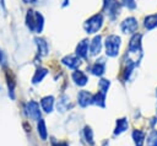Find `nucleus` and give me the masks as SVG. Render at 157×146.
<instances>
[{
  "instance_id": "f257e3e1",
  "label": "nucleus",
  "mask_w": 157,
  "mask_h": 146,
  "mask_svg": "<svg viewBox=\"0 0 157 146\" xmlns=\"http://www.w3.org/2000/svg\"><path fill=\"white\" fill-rule=\"evenodd\" d=\"M26 25L31 32L40 33L43 31L44 18H43L42 13H39L34 10H28L27 15H26Z\"/></svg>"
},
{
  "instance_id": "f03ea898",
  "label": "nucleus",
  "mask_w": 157,
  "mask_h": 146,
  "mask_svg": "<svg viewBox=\"0 0 157 146\" xmlns=\"http://www.w3.org/2000/svg\"><path fill=\"white\" fill-rule=\"evenodd\" d=\"M120 37L117 36V34H110L105 38V42H104V45H105V54L108 56H117L118 53H119V48H120Z\"/></svg>"
},
{
  "instance_id": "7ed1b4c3",
  "label": "nucleus",
  "mask_w": 157,
  "mask_h": 146,
  "mask_svg": "<svg viewBox=\"0 0 157 146\" xmlns=\"http://www.w3.org/2000/svg\"><path fill=\"white\" fill-rule=\"evenodd\" d=\"M103 25V16L101 13H96L93 16H91L85 23H83V28L85 31L88 33V34H92V33H96L101 29Z\"/></svg>"
},
{
  "instance_id": "20e7f679",
  "label": "nucleus",
  "mask_w": 157,
  "mask_h": 146,
  "mask_svg": "<svg viewBox=\"0 0 157 146\" xmlns=\"http://www.w3.org/2000/svg\"><path fill=\"white\" fill-rule=\"evenodd\" d=\"M141 38L142 36L140 33H135L130 42H129V47H128V53L129 54H141Z\"/></svg>"
},
{
  "instance_id": "39448f33",
  "label": "nucleus",
  "mask_w": 157,
  "mask_h": 146,
  "mask_svg": "<svg viewBox=\"0 0 157 146\" xmlns=\"http://www.w3.org/2000/svg\"><path fill=\"white\" fill-rule=\"evenodd\" d=\"M137 27H139V25H137V21H136L135 17H128L120 25V28H121L123 33H125V34H128V33H135L136 29H137Z\"/></svg>"
},
{
  "instance_id": "423d86ee",
  "label": "nucleus",
  "mask_w": 157,
  "mask_h": 146,
  "mask_svg": "<svg viewBox=\"0 0 157 146\" xmlns=\"http://www.w3.org/2000/svg\"><path fill=\"white\" fill-rule=\"evenodd\" d=\"M26 113L32 120H39L40 119V109L37 102L29 101L26 104Z\"/></svg>"
},
{
  "instance_id": "0eeeda50",
  "label": "nucleus",
  "mask_w": 157,
  "mask_h": 146,
  "mask_svg": "<svg viewBox=\"0 0 157 146\" xmlns=\"http://www.w3.org/2000/svg\"><path fill=\"white\" fill-rule=\"evenodd\" d=\"M92 98H93V94L90 93L88 91H80L77 94V102L81 107H87L92 104Z\"/></svg>"
},
{
  "instance_id": "6e6552de",
  "label": "nucleus",
  "mask_w": 157,
  "mask_h": 146,
  "mask_svg": "<svg viewBox=\"0 0 157 146\" xmlns=\"http://www.w3.org/2000/svg\"><path fill=\"white\" fill-rule=\"evenodd\" d=\"M61 63L64 65H66L67 67H70V69H76V67L80 66L81 60L77 55H66L61 59Z\"/></svg>"
},
{
  "instance_id": "1a4fd4ad",
  "label": "nucleus",
  "mask_w": 157,
  "mask_h": 146,
  "mask_svg": "<svg viewBox=\"0 0 157 146\" xmlns=\"http://www.w3.org/2000/svg\"><path fill=\"white\" fill-rule=\"evenodd\" d=\"M90 71H91L93 75H96V76H102V75L104 74V71H105V61H104V59L97 60V61L90 67Z\"/></svg>"
},
{
  "instance_id": "9d476101",
  "label": "nucleus",
  "mask_w": 157,
  "mask_h": 146,
  "mask_svg": "<svg viewBox=\"0 0 157 146\" xmlns=\"http://www.w3.org/2000/svg\"><path fill=\"white\" fill-rule=\"evenodd\" d=\"M88 39H82L81 42H78L77 47H76V55L78 58H87V52H88Z\"/></svg>"
},
{
  "instance_id": "9b49d317",
  "label": "nucleus",
  "mask_w": 157,
  "mask_h": 146,
  "mask_svg": "<svg viewBox=\"0 0 157 146\" xmlns=\"http://www.w3.org/2000/svg\"><path fill=\"white\" fill-rule=\"evenodd\" d=\"M101 49H102V37H101V36H96V37L91 40V44H90L91 55H97V54H99Z\"/></svg>"
},
{
  "instance_id": "f8f14e48",
  "label": "nucleus",
  "mask_w": 157,
  "mask_h": 146,
  "mask_svg": "<svg viewBox=\"0 0 157 146\" xmlns=\"http://www.w3.org/2000/svg\"><path fill=\"white\" fill-rule=\"evenodd\" d=\"M71 76H72V80L75 81V83L78 85V86H85V85L87 83V81H88V79H87V76L85 75V72H82V71H80V70L74 71Z\"/></svg>"
},
{
  "instance_id": "ddd939ff",
  "label": "nucleus",
  "mask_w": 157,
  "mask_h": 146,
  "mask_svg": "<svg viewBox=\"0 0 157 146\" xmlns=\"http://www.w3.org/2000/svg\"><path fill=\"white\" fill-rule=\"evenodd\" d=\"M40 104H42V108L45 113H50L53 110V107H54V97L53 96L43 97L40 101Z\"/></svg>"
},
{
  "instance_id": "4468645a",
  "label": "nucleus",
  "mask_w": 157,
  "mask_h": 146,
  "mask_svg": "<svg viewBox=\"0 0 157 146\" xmlns=\"http://www.w3.org/2000/svg\"><path fill=\"white\" fill-rule=\"evenodd\" d=\"M104 10L108 11V13L114 17L118 12V2L117 0H104Z\"/></svg>"
},
{
  "instance_id": "2eb2a0df",
  "label": "nucleus",
  "mask_w": 157,
  "mask_h": 146,
  "mask_svg": "<svg viewBox=\"0 0 157 146\" xmlns=\"http://www.w3.org/2000/svg\"><path fill=\"white\" fill-rule=\"evenodd\" d=\"M69 107H70V98H69V96L63 94V96L59 98L58 103H56V108H58V110H60V112H65V110L69 109Z\"/></svg>"
},
{
  "instance_id": "dca6fc26",
  "label": "nucleus",
  "mask_w": 157,
  "mask_h": 146,
  "mask_svg": "<svg viewBox=\"0 0 157 146\" xmlns=\"http://www.w3.org/2000/svg\"><path fill=\"white\" fill-rule=\"evenodd\" d=\"M34 42H36V44H37V47H38V53H39V55H40V56L47 55V54H48V44H47V42H45L44 39H42V38H34Z\"/></svg>"
},
{
  "instance_id": "f3484780",
  "label": "nucleus",
  "mask_w": 157,
  "mask_h": 146,
  "mask_svg": "<svg viewBox=\"0 0 157 146\" xmlns=\"http://www.w3.org/2000/svg\"><path fill=\"white\" fill-rule=\"evenodd\" d=\"M105 93L98 91L96 94H93V98H92V104H96L98 107H104L105 106Z\"/></svg>"
},
{
  "instance_id": "a211bd4d",
  "label": "nucleus",
  "mask_w": 157,
  "mask_h": 146,
  "mask_svg": "<svg viewBox=\"0 0 157 146\" xmlns=\"http://www.w3.org/2000/svg\"><path fill=\"white\" fill-rule=\"evenodd\" d=\"M128 126H129V124H128V120L125 118L118 119L117 120V126H115V130H114V135H119V134L124 133L128 129Z\"/></svg>"
},
{
  "instance_id": "6ab92c4d",
  "label": "nucleus",
  "mask_w": 157,
  "mask_h": 146,
  "mask_svg": "<svg viewBox=\"0 0 157 146\" xmlns=\"http://www.w3.org/2000/svg\"><path fill=\"white\" fill-rule=\"evenodd\" d=\"M145 28L147 29H153L155 27H157V13L153 15H148L147 17H145Z\"/></svg>"
},
{
  "instance_id": "aec40b11",
  "label": "nucleus",
  "mask_w": 157,
  "mask_h": 146,
  "mask_svg": "<svg viewBox=\"0 0 157 146\" xmlns=\"http://www.w3.org/2000/svg\"><path fill=\"white\" fill-rule=\"evenodd\" d=\"M132 139L135 142V146H142L145 141V133L141 130H134L132 131Z\"/></svg>"
},
{
  "instance_id": "412c9836",
  "label": "nucleus",
  "mask_w": 157,
  "mask_h": 146,
  "mask_svg": "<svg viewBox=\"0 0 157 146\" xmlns=\"http://www.w3.org/2000/svg\"><path fill=\"white\" fill-rule=\"evenodd\" d=\"M37 129H38V134L40 136L42 140H47V126H45V121L43 119H39L38 120V125H37Z\"/></svg>"
},
{
  "instance_id": "4be33fe9",
  "label": "nucleus",
  "mask_w": 157,
  "mask_h": 146,
  "mask_svg": "<svg viewBox=\"0 0 157 146\" xmlns=\"http://www.w3.org/2000/svg\"><path fill=\"white\" fill-rule=\"evenodd\" d=\"M47 74H48V70H47V69H38V70L36 71L34 76L32 77V82H33V83L40 82V81L44 79V76H45Z\"/></svg>"
},
{
  "instance_id": "5701e85b",
  "label": "nucleus",
  "mask_w": 157,
  "mask_h": 146,
  "mask_svg": "<svg viewBox=\"0 0 157 146\" xmlns=\"http://www.w3.org/2000/svg\"><path fill=\"white\" fill-rule=\"evenodd\" d=\"M146 145L147 146H157V130H152L146 140Z\"/></svg>"
},
{
  "instance_id": "b1692460",
  "label": "nucleus",
  "mask_w": 157,
  "mask_h": 146,
  "mask_svg": "<svg viewBox=\"0 0 157 146\" xmlns=\"http://www.w3.org/2000/svg\"><path fill=\"white\" fill-rule=\"evenodd\" d=\"M109 86H110L109 80L102 79V80H99V81H98V87H99V91H101V92H103V93H105V94H107V92H108Z\"/></svg>"
},
{
  "instance_id": "393cba45",
  "label": "nucleus",
  "mask_w": 157,
  "mask_h": 146,
  "mask_svg": "<svg viewBox=\"0 0 157 146\" xmlns=\"http://www.w3.org/2000/svg\"><path fill=\"white\" fill-rule=\"evenodd\" d=\"M83 134H85V139H86V141H87L90 145H93V133H92V130H91L90 126H86V128H85Z\"/></svg>"
},
{
  "instance_id": "a878e982",
  "label": "nucleus",
  "mask_w": 157,
  "mask_h": 146,
  "mask_svg": "<svg viewBox=\"0 0 157 146\" xmlns=\"http://www.w3.org/2000/svg\"><path fill=\"white\" fill-rule=\"evenodd\" d=\"M121 4H123L124 6H126L128 9H130V10H132V9L136 7L135 0H121Z\"/></svg>"
},
{
  "instance_id": "bb28decb",
  "label": "nucleus",
  "mask_w": 157,
  "mask_h": 146,
  "mask_svg": "<svg viewBox=\"0 0 157 146\" xmlns=\"http://www.w3.org/2000/svg\"><path fill=\"white\" fill-rule=\"evenodd\" d=\"M53 145L54 146H69L66 142H55V141H53Z\"/></svg>"
},
{
  "instance_id": "cd10ccee",
  "label": "nucleus",
  "mask_w": 157,
  "mask_h": 146,
  "mask_svg": "<svg viewBox=\"0 0 157 146\" xmlns=\"http://www.w3.org/2000/svg\"><path fill=\"white\" fill-rule=\"evenodd\" d=\"M1 63H4V54H2V52H1V49H0V64Z\"/></svg>"
},
{
  "instance_id": "c85d7f7f",
  "label": "nucleus",
  "mask_w": 157,
  "mask_h": 146,
  "mask_svg": "<svg viewBox=\"0 0 157 146\" xmlns=\"http://www.w3.org/2000/svg\"><path fill=\"white\" fill-rule=\"evenodd\" d=\"M67 4H69V0H63V4H61V6H63V7H65Z\"/></svg>"
},
{
  "instance_id": "c756f323",
  "label": "nucleus",
  "mask_w": 157,
  "mask_h": 146,
  "mask_svg": "<svg viewBox=\"0 0 157 146\" xmlns=\"http://www.w3.org/2000/svg\"><path fill=\"white\" fill-rule=\"evenodd\" d=\"M25 1H26V2H34L36 0H25Z\"/></svg>"
},
{
  "instance_id": "7c9ffc66",
  "label": "nucleus",
  "mask_w": 157,
  "mask_h": 146,
  "mask_svg": "<svg viewBox=\"0 0 157 146\" xmlns=\"http://www.w3.org/2000/svg\"><path fill=\"white\" fill-rule=\"evenodd\" d=\"M0 1H1V5L4 6V0H0Z\"/></svg>"
},
{
  "instance_id": "2f4dec72",
  "label": "nucleus",
  "mask_w": 157,
  "mask_h": 146,
  "mask_svg": "<svg viewBox=\"0 0 157 146\" xmlns=\"http://www.w3.org/2000/svg\"><path fill=\"white\" fill-rule=\"evenodd\" d=\"M103 146H108V144H107V142H105V144H104V145H103Z\"/></svg>"
},
{
  "instance_id": "473e14b6",
  "label": "nucleus",
  "mask_w": 157,
  "mask_h": 146,
  "mask_svg": "<svg viewBox=\"0 0 157 146\" xmlns=\"http://www.w3.org/2000/svg\"><path fill=\"white\" fill-rule=\"evenodd\" d=\"M156 96H157V90H156Z\"/></svg>"
}]
</instances>
